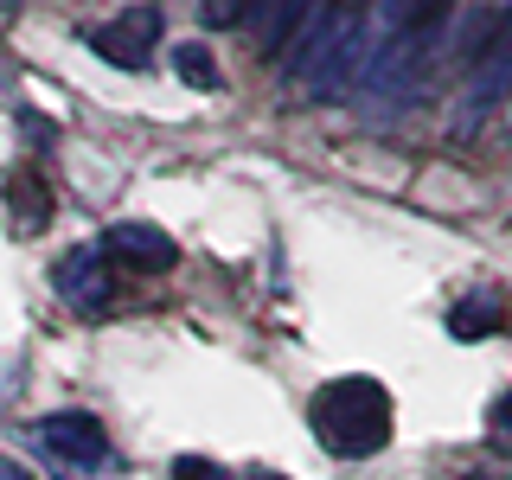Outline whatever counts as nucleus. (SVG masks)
Wrapping results in <instances>:
<instances>
[{
	"mask_svg": "<svg viewBox=\"0 0 512 480\" xmlns=\"http://www.w3.org/2000/svg\"><path fill=\"white\" fill-rule=\"evenodd\" d=\"M180 77H186V84H199V90H218V64H212V52H205L199 39L180 45Z\"/></svg>",
	"mask_w": 512,
	"mask_h": 480,
	"instance_id": "9d476101",
	"label": "nucleus"
},
{
	"mask_svg": "<svg viewBox=\"0 0 512 480\" xmlns=\"http://www.w3.org/2000/svg\"><path fill=\"white\" fill-rule=\"evenodd\" d=\"M0 480H32V474L20 468V461H0Z\"/></svg>",
	"mask_w": 512,
	"mask_h": 480,
	"instance_id": "4468645a",
	"label": "nucleus"
},
{
	"mask_svg": "<svg viewBox=\"0 0 512 480\" xmlns=\"http://www.w3.org/2000/svg\"><path fill=\"white\" fill-rule=\"evenodd\" d=\"M39 448H52L58 461H71V468H103L109 461V436H103V423L84 410H58V416H45L39 423Z\"/></svg>",
	"mask_w": 512,
	"mask_h": 480,
	"instance_id": "20e7f679",
	"label": "nucleus"
},
{
	"mask_svg": "<svg viewBox=\"0 0 512 480\" xmlns=\"http://www.w3.org/2000/svg\"><path fill=\"white\" fill-rule=\"evenodd\" d=\"M173 480H231V474L212 468V461H180V468H173Z\"/></svg>",
	"mask_w": 512,
	"mask_h": 480,
	"instance_id": "9b49d317",
	"label": "nucleus"
},
{
	"mask_svg": "<svg viewBox=\"0 0 512 480\" xmlns=\"http://www.w3.org/2000/svg\"><path fill=\"white\" fill-rule=\"evenodd\" d=\"M474 58H480V64H474V84H468V96H474L480 109H487V103H500V96L512 90V13L500 20V32H493V39L480 45Z\"/></svg>",
	"mask_w": 512,
	"mask_h": 480,
	"instance_id": "423d86ee",
	"label": "nucleus"
},
{
	"mask_svg": "<svg viewBox=\"0 0 512 480\" xmlns=\"http://www.w3.org/2000/svg\"><path fill=\"white\" fill-rule=\"evenodd\" d=\"M308 416H314V436L346 461L378 455V448L391 442V423H397L391 391H384L378 378H333L327 391L314 397Z\"/></svg>",
	"mask_w": 512,
	"mask_h": 480,
	"instance_id": "f257e3e1",
	"label": "nucleus"
},
{
	"mask_svg": "<svg viewBox=\"0 0 512 480\" xmlns=\"http://www.w3.org/2000/svg\"><path fill=\"white\" fill-rule=\"evenodd\" d=\"M500 320H506V308L493 295H468L455 314H448V333H455V340H480V333H493Z\"/></svg>",
	"mask_w": 512,
	"mask_h": 480,
	"instance_id": "1a4fd4ad",
	"label": "nucleus"
},
{
	"mask_svg": "<svg viewBox=\"0 0 512 480\" xmlns=\"http://www.w3.org/2000/svg\"><path fill=\"white\" fill-rule=\"evenodd\" d=\"M372 7H378V20H384V26H397V13H404L410 0H372Z\"/></svg>",
	"mask_w": 512,
	"mask_h": 480,
	"instance_id": "f8f14e48",
	"label": "nucleus"
},
{
	"mask_svg": "<svg viewBox=\"0 0 512 480\" xmlns=\"http://www.w3.org/2000/svg\"><path fill=\"white\" fill-rule=\"evenodd\" d=\"M7 186H13V224H20V231H45V224H52V192H45V180L26 173V167H13Z\"/></svg>",
	"mask_w": 512,
	"mask_h": 480,
	"instance_id": "6e6552de",
	"label": "nucleus"
},
{
	"mask_svg": "<svg viewBox=\"0 0 512 480\" xmlns=\"http://www.w3.org/2000/svg\"><path fill=\"white\" fill-rule=\"evenodd\" d=\"M314 13H327V0H263L250 26L263 32V45H269V52H282L288 39L314 32Z\"/></svg>",
	"mask_w": 512,
	"mask_h": 480,
	"instance_id": "0eeeda50",
	"label": "nucleus"
},
{
	"mask_svg": "<svg viewBox=\"0 0 512 480\" xmlns=\"http://www.w3.org/2000/svg\"><path fill=\"white\" fill-rule=\"evenodd\" d=\"M103 256L116 269H135V276H167V269L180 263V244H173L160 224H116V231L103 237Z\"/></svg>",
	"mask_w": 512,
	"mask_h": 480,
	"instance_id": "7ed1b4c3",
	"label": "nucleus"
},
{
	"mask_svg": "<svg viewBox=\"0 0 512 480\" xmlns=\"http://www.w3.org/2000/svg\"><path fill=\"white\" fill-rule=\"evenodd\" d=\"M493 429H512V391L500 397V404H493Z\"/></svg>",
	"mask_w": 512,
	"mask_h": 480,
	"instance_id": "ddd939ff",
	"label": "nucleus"
},
{
	"mask_svg": "<svg viewBox=\"0 0 512 480\" xmlns=\"http://www.w3.org/2000/svg\"><path fill=\"white\" fill-rule=\"evenodd\" d=\"M58 295L71 301V308H84V314H103V308H109V295H116V276H109L103 244L64 256V263H58Z\"/></svg>",
	"mask_w": 512,
	"mask_h": 480,
	"instance_id": "39448f33",
	"label": "nucleus"
},
{
	"mask_svg": "<svg viewBox=\"0 0 512 480\" xmlns=\"http://www.w3.org/2000/svg\"><path fill=\"white\" fill-rule=\"evenodd\" d=\"M154 39H160V13L154 7H128L122 20H109V26L90 32V52L109 58V64H122V71H141V64L154 58Z\"/></svg>",
	"mask_w": 512,
	"mask_h": 480,
	"instance_id": "f03ea898",
	"label": "nucleus"
},
{
	"mask_svg": "<svg viewBox=\"0 0 512 480\" xmlns=\"http://www.w3.org/2000/svg\"><path fill=\"white\" fill-rule=\"evenodd\" d=\"M256 480H282V474H256Z\"/></svg>",
	"mask_w": 512,
	"mask_h": 480,
	"instance_id": "2eb2a0df",
	"label": "nucleus"
}]
</instances>
